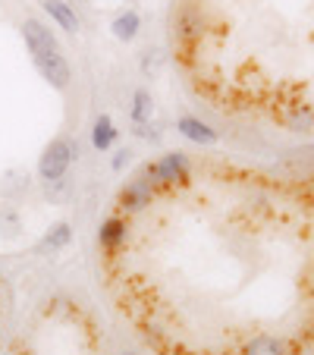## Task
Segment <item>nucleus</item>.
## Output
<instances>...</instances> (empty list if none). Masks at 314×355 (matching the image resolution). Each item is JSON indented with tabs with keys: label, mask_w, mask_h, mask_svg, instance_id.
I'll use <instances>...</instances> for the list:
<instances>
[{
	"label": "nucleus",
	"mask_w": 314,
	"mask_h": 355,
	"mask_svg": "<svg viewBox=\"0 0 314 355\" xmlns=\"http://www.w3.org/2000/svg\"><path fill=\"white\" fill-rule=\"evenodd\" d=\"M35 67H38V73L44 76L47 82L54 88H67L69 79H73V69H69L67 57L63 54H47V57H38L35 60Z\"/></svg>",
	"instance_id": "7ed1b4c3"
},
{
	"label": "nucleus",
	"mask_w": 314,
	"mask_h": 355,
	"mask_svg": "<svg viewBox=\"0 0 314 355\" xmlns=\"http://www.w3.org/2000/svg\"><path fill=\"white\" fill-rule=\"evenodd\" d=\"M242 355H289V349H286V343H283L280 336L258 334V336H252V343L245 346V352Z\"/></svg>",
	"instance_id": "39448f33"
},
{
	"label": "nucleus",
	"mask_w": 314,
	"mask_h": 355,
	"mask_svg": "<svg viewBox=\"0 0 314 355\" xmlns=\"http://www.w3.org/2000/svg\"><path fill=\"white\" fill-rule=\"evenodd\" d=\"M139 26H141V19H139V13H135V10H126V13H120L114 19V35L120 41H132L135 35H139Z\"/></svg>",
	"instance_id": "6e6552de"
},
{
	"label": "nucleus",
	"mask_w": 314,
	"mask_h": 355,
	"mask_svg": "<svg viewBox=\"0 0 314 355\" xmlns=\"http://www.w3.org/2000/svg\"><path fill=\"white\" fill-rule=\"evenodd\" d=\"M176 126H180V132L186 135V139L198 141V145H214V141H217V129L204 126V123L195 120V116H182Z\"/></svg>",
	"instance_id": "423d86ee"
},
{
	"label": "nucleus",
	"mask_w": 314,
	"mask_h": 355,
	"mask_svg": "<svg viewBox=\"0 0 314 355\" xmlns=\"http://www.w3.org/2000/svg\"><path fill=\"white\" fill-rule=\"evenodd\" d=\"M151 116V94L148 92H135V104H132V120L145 123Z\"/></svg>",
	"instance_id": "1a4fd4ad"
},
{
	"label": "nucleus",
	"mask_w": 314,
	"mask_h": 355,
	"mask_svg": "<svg viewBox=\"0 0 314 355\" xmlns=\"http://www.w3.org/2000/svg\"><path fill=\"white\" fill-rule=\"evenodd\" d=\"M73 157H76V145H73V141H69V139H54L51 145L44 148V155H41V161H38L41 180H47V182L63 180V176H67V170H69V164H73Z\"/></svg>",
	"instance_id": "f257e3e1"
},
{
	"label": "nucleus",
	"mask_w": 314,
	"mask_h": 355,
	"mask_svg": "<svg viewBox=\"0 0 314 355\" xmlns=\"http://www.w3.org/2000/svg\"><path fill=\"white\" fill-rule=\"evenodd\" d=\"M44 10H47V16L57 22L60 28H67V32H79L82 28V22H79V16H76V10L69 7L67 0H44Z\"/></svg>",
	"instance_id": "20e7f679"
},
{
	"label": "nucleus",
	"mask_w": 314,
	"mask_h": 355,
	"mask_svg": "<svg viewBox=\"0 0 314 355\" xmlns=\"http://www.w3.org/2000/svg\"><path fill=\"white\" fill-rule=\"evenodd\" d=\"M13 355H28V352H13Z\"/></svg>",
	"instance_id": "f8f14e48"
},
{
	"label": "nucleus",
	"mask_w": 314,
	"mask_h": 355,
	"mask_svg": "<svg viewBox=\"0 0 314 355\" xmlns=\"http://www.w3.org/2000/svg\"><path fill=\"white\" fill-rule=\"evenodd\" d=\"M69 236H73V233H69V223H57V227L47 233L44 242H47V248H63L69 242Z\"/></svg>",
	"instance_id": "9d476101"
},
{
	"label": "nucleus",
	"mask_w": 314,
	"mask_h": 355,
	"mask_svg": "<svg viewBox=\"0 0 314 355\" xmlns=\"http://www.w3.org/2000/svg\"><path fill=\"white\" fill-rule=\"evenodd\" d=\"M22 35H26V44H28V51H32V60L47 57V54H60V44H57L54 32H51L41 19H26L22 22Z\"/></svg>",
	"instance_id": "f03ea898"
},
{
	"label": "nucleus",
	"mask_w": 314,
	"mask_h": 355,
	"mask_svg": "<svg viewBox=\"0 0 314 355\" xmlns=\"http://www.w3.org/2000/svg\"><path fill=\"white\" fill-rule=\"evenodd\" d=\"M114 139H116L114 123H110V116H107V114H101L98 120H94V132H91L94 148H98V151H107V148L114 145Z\"/></svg>",
	"instance_id": "0eeeda50"
},
{
	"label": "nucleus",
	"mask_w": 314,
	"mask_h": 355,
	"mask_svg": "<svg viewBox=\"0 0 314 355\" xmlns=\"http://www.w3.org/2000/svg\"><path fill=\"white\" fill-rule=\"evenodd\" d=\"M129 161V151H120V155L114 157V170H123V164Z\"/></svg>",
	"instance_id": "9b49d317"
}]
</instances>
